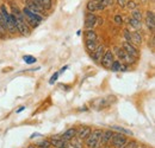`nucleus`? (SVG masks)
I'll list each match as a JSON object with an SVG mask.
<instances>
[{"label": "nucleus", "mask_w": 155, "mask_h": 148, "mask_svg": "<svg viewBox=\"0 0 155 148\" xmlns=\"http://www.w3.org/2000/svg\"><path fill=\"white\" fill-rule=\"evenodd\" d=\"M101 135L103 130L96 129L91 131V134L86 139V145L88 148H101Z\"/></svg>", "instance_id": "f257e3e1"}, {"label": "nucleus", "mask_w": 155, "mask_h": 148, "mask_svg": "<svg viewBox=\"0 0 155 148\" xmlns=\"http://www.w3.org/2000/svg\"><path fill=\"white\" fill-rule=\"evenodd\" d=\"M21 13H23V16H24V19H25V21L28 23V25H31L32 27H36V26H38L39 23L42 21V17L39 16L38 13H35V12L30 11L28 7L23 8Z\"/></svg>", "instance_id": "f03ea898"}, {"label": "nucleus", "mask_w": 155, "mask_h": 148, "mask_svg": "<svg viewBox=\"0 0 155 148\" xmlns=\"http://www.w3.org/2000/svg\"><path fill=\"white\" fill-rule=\"evenodd\" d=\"M115 52L118 56V58L120 59V63H128V64H133L136 62V58L131 57L130 55H128L123 49H119V48H115Z\"/></svg>", "instance_id": "7ed1b4c3"}, {"label": "nucleus", "mask_w": 155, "mask_h": 148, "mask_svg": "<svg viewBox=\"0 0 155 148\" xmlns=\"http://www.w3.org/2000/svg\"><path fill=\"white\" fill-rule=\"evenodd\" d=\"M127 137L124 136V134H120V133H115L114 136H112V140H111V145L115 146L116 148H122L125 143H127Z\"/></svg>", "instance_id": "20e7f679"}, {"label": "nucleus", "mask_w": 155, "mask_h": 148, "mask_svg": "<svg viewBox=\"0 0 155 148\" xmlns=\"http://www.w3.org/2000/svg\"><path fill=\"white\" fill-rule=\"evenodd\" d=\"M114 60H115V59H114V52L109 50V51H105V52H104V55H103L101 59H100V63H101V65H103L104 68L110 69Z\"/></svg>", "instance_id": "39448f33"}, {"label": "nucleus", "mask_w": 155, "mask_h": 148, "mask_svg": "<svg viewBox=\"0 0 155 148\" xmlns=\"http://www.w3.org/2000/svg\"><path fill=\"white\" fill-rule=\"evenodd\" d=\"M123 50L128 54V55H130L131 57H134V58H138L140 57V52H138V50L136 49L135 46L131 44V43H128V42H124L123 43Z\"/></svg>", "instance_id": "423d86ee"}, {"label": "nucleus", "mask_w": 155, "mask_h": 148, "mask_svg": "<svg viewBox=\"0 0 155 148\" xmlns=\"http://www.w3.org/2000/svg\"><path fill=\"white\" fill-rule=\"evenodd\" d=\"M105 8V6L100 2V0H91V1H88V4H87V10L91 12V13H93L94 11H101V10H104Z\"/></svg>", "instance_id": "0eeeda50"}, {"label": "nucleus", "mask_w": 155, "mask_h": 148, "mask_svg": "<svg viewBox=\"0 0 155 148\" xmlns=\"http://www.w3.org/2000/svg\"><path fill=\"white\" fill-rule=\"evenodd\" d=\"M104 52H105L104 45H98L97 48L91 52V57H92V59L94 62H100V59H101V57L104 55Z\"/></svg>", "instance_id": "6e6552de"}, {"label": "nucleus", "mask_w": 155, "mask_h": 148, "mask_svg": "<svg viewBox=\"0 0 155 148\" xmlns=\"http://www.w3.org/2000/svg\"><path fill=\"white\" fill-rule=\"evenodd\" d=\"M91 131H92V129H91L88 126H82L80 129L77 130V137L80 139L81 141H82V140H86L87 136L91 134Z\"/></svg>", "instance_id": "1a4fd4ad"}, {"label": "nucleus", "mask_w": 155, "mask_h": 148, "mask_svg": "<svg viewBox=\"0 0 155 148\" xmlns=\"http://www.w3.org/2000/svg\"><path fill=\"white\" fill-rule=\"evenodd\" d=\"M114 134L115 133L112 130L103 131V135H101V146H109V145H111V140H112Z\"/></svg>", "instance_id": "9d476101"}, {"label": "nucleus", "mask_w": 155, "mask_h": 148, "mask_svg": "<svg viewBox=\"0 0 155 148\" xmlns=\"http://www.w3.org/2000/svg\"><path fill=\"white\" fill-rule=\"evenodd\" d=\"M96 24H97V17L93 13L90 12L88 14H86V18H85V27L86 29L91 30Z\"/></svg>", "instance_id": "9b49d317"}, {"label": "nucleus", "mask_w": 155, "mask_h": 148, "mask_svg": "<svg viewBox=\"0 0 155 148\" xmlns=\"http://www.w3.org/2000/svg\"><path fill=\"white\" fill-rule=\"evenodd\" d=\"M146 24H147V26L149 27V30L154 31V29H155V17H154V13H153L152 11H148V12H147Z\"/></svg>", "instance_id": "f8f14e48"}, {"label": "nucleus", "mask_w": 155, "mask_h": 148, "mask_svg": "<svg viewBox=\"0 0 155 148\" xmlns=\"http://www.w3.org/2000/svg\"><path fill=\"white\" fill-rule=\"evenodd\" d=\"M39 7L44 11H48L51 8V5H53V1L51 0H34Z\"/></svg>", "instance_id": "ddd939ff"}, {"label": "nucleus", "mask_w": 155, "mask_h": 148, "mask_svg": "<svg viewBox=\"0 0 155 148\" xmlns=\"http://www.w3.org/2000/svg\"><path fill=\"white\" fill-rule=\"evenodd\" d=\"M50 145L56 148H68V141H64L62 139H53Z\"/></svg>", "instance_id": "4468645a"}, {"label": "nucleus", "mask_w": 155, "mask_h": 148, "mask_svg": "<svg viewBox=\"0 0 155 148\" xmlns=\"http://www.w3.org/2000/svg\"><path fill=\"white\" fill-rule=\"evenodd\" d=\"M26 5H28L26 7H28L30 11L35 12V13H38V14H39V13L42 12V8L39 7L38 5H37V4H36L34 0H26Z\"/></svg>", "instance_id": "2eb2a0df"}, {"label": "nucleus", "mask_w": 155, "mask_h": 148, "mask_svg": "<svg viewBox=\"0 0 155 148\" xmlns=\"http://www.w3.org/2000/svg\"><path fill=\"white\" fill-rule=\"evenodd\" d=\"M77 128H71V129H68L67 131H64V134L62 135V140H64V141H69V140H72L73 137H75L77 136Z\"/></svg>", "instance_id": "dca6fc26"}, {"label": "nucleus", "mask_w": 155, "mask_h": 148, "mask_svg": "<svg viewBox=\"0 0 155 148\" xmlns=\"http://www.w3.org/2000/svg\"><path fill=\"white\" fill-rule=\"evenodd\" d=\"M81 140L78 137H73L72 140H69L68 142V148H82V145L80 142Z\"/></svg>", "instance_id": "f3484780"}, {"label": "nucleus", "mask_w": 155, "mask_h": 148, "mask_svg": "<svg viewBox=\"0 0 155 148\" xmlns=\"http://www.w3.org/2000/svg\"><path fill=\"white\" fill-rule=\"evenodd\" d=\"M98 45V42L97 40H85V46H86V49L88 50V51H93L96 48H97Z\"/></svg>", "instance_id": "a211bd4d"}, {"label": "nucleus", "mask_w": 155, "mask_h": 148, "mask_svg": "<svg viewBox=\"0 0 155 148\" xmlns=\"http://www.w3.org/2000/svg\"><path fill=\"white\" fill-rule=\"evenodd\" d=\"M97 33L93 30H87L85 32V39L86 40H97Z\"/></svg>", "instance_id": "6ab92c4d"}, {"label": "nucleus", "mask_w": 155, "mask_h": 148, "mask_svg": "<svg viewBox=\"0 0 155 148\" xmlns=\"http://www.w3.org/2000/svg\"><path fill=\"white\" fill-rule=\"evenodd\" d=\"M131 42H134L135 44H141L142 43V37H141V35L138 33V32H134V33H131Z\"/></svg>", "instance_id": "aec40b11"}, {"label": "nucleus", "mask_w": 155, "mask_h": 148, "mask_svg": "<svg viewBox=\"0 0 155 148\" xmlns=\"http://www.w3.org/2000/svg\"><path fill=\"white\" fill-rule=\"evenodd\" d=\"M111 130H117L118 133H123V134H128V135H133L131 130L125 129V128H122V127H118V126H112Z\"/></svg>", "instance_id": "412c9836"}, {"label": "nucleus", "mask_w": 155, "mask_h": 148, "mask_svg": "<svg viewBox=\"0 0 155 148\" xmlns=\"http://www.w3.org/2000/svg\"><path fill=\"white\" fill-rule=\"evenodd\" d=\"M120 64H122V63H120L119 60H114L110 69H111L112 71H120Z\"/></svg>", "instance_id": "4be33fe9"}, {"label": "nucleus", "mask_w": 155, "mask_h": 148, "mask_svg": "<svg viewBox=\"0 0 155 148\" xmlns=\"http://www.w3.org/2000/svg\"><path fill=\"white\" fill-rule=\"evenodd\" d=\"M129 24H130L133 27H135V29H140V27H141V21L136 20V19H134L133 17L129 19Z\"/></svg>", "instance_id": "5701e85b"}, {"label": "nucleus", "mask_w": 155, "mask_h": 148, "mask_svg": "<svg viewBox=\"0 0 155 148\" xmlns=\"http://www.w3.org/2000/svg\"><path fill=\"white\" fill-rule=\"evenodd\" d=\"M23 58H24V62H25V63H28V64H32V63H35V62H36V58H35L34 56L26 55V56H24Z\"/></svg>", "instance_id": "b1692460"}, {"label": "nucleus", "mask_w": 155, "mask_h": 148, "mask_svg": "<svg viewBox=\"0 0 155 148\" xmlns=\"http://www.w3.org/2000/svg\"><path fill=\"white\" fill-rule=\"evenodd\" d=\"M133 18L136 19V20H138V21H142V13L135 8V10L133 11Z\"/></svg>", "instance_id": "393cba45"}, {"label": "nucleus", "mask_w": 155, "mask_h": 148, "mask_svg": "<svg viewBox=\"0 0 155 148\" xmlns=\"http://www.w3.org/2000/svg\"><path fill=\"white\" fill-rule=\"evenodd\" d=\"M137 147H138V145H137L136 141H130V142L127 141V143H125L122 148H137Z\"/></svg>", "instance_id": "a878e982"}, {"label": "nucleus", "mask_w": 155, "mask_h": 148, "mask_svg": "<svg viewBox=\"0 0 155 148\" xmlns=\"http://www.w3.org/2000/svg\"><path fill=\"white\" fill-rule=\"evenodd\" d=\"M136 4L135 0H130V1H127V4H125V6L128 7V8H130V10H135L136 8Z\"/></svg>", "instance_id": "bb28decb"}, {"label": "nucleus", "mask_w": 155, "mask_h": 148, "mask_svg": "<svg viewBox=\"0 0 155 148\" xmlns=\"http://www.w3.org/2000/svg\"><path fill=\"white\" fill-rule=\"evenodd\" d=\"M124 39L128 43H131V33L129 32V30H124Z\"/></svg>", "instance_id": "cd10ccee"}, {"label": "nucleus", "mask_w": 155, "mask_h": 148, "mask_svg": "<svg viewBox=\"0 0 155 148\" xmlns=\"http://www.w3.org/2000/svg\"><path fill=\"white\" fill-rule=\"evenodd\" d=\"M58 75H60L58 72H55V74L51 76V78H50V81H49V83H50V84H54V83L56 82V79L58 78Z\"/></svg>", "instance_id": "c85d7f7f"}, {"label": "nucleus", "mask_w": 155, "mask_h": 148, "mask_svg": "<svg viewBox=\"0 0 155 148\" xmlns=\"http://www.w3.org/2000/svg\"><path fill=\"white\" fill-rule=\"evenodd\" d=\"M38 147H50V142L49 141H42V142H38L37 143Z\"/></svg>", "instance_id": "c756f323"}, {"label": "nucleus", "mask_w": 155, "mask_h": 148, "mask_svg": "<svg viewBox=\"0 0 155 148\" xmlns=\"http://www.w3.org/2000/svg\"><path fill=\"white\" fill-rule=\"evenodd\" d=\"M100 2L106 7V6H109V5H112V4H114V0H100Z\"/></svg>", "instance_id": "7c9ffc66"}, {"label": "nucleus", "mask_w": 155, "mask_h": 148, "mask_svg": "<svg viewBox=\"0 0 155 148\" xmlns=\"http://www.w3.org/2000/svg\"><path fill=\"white\" fill-rule=\"evenodd\" d=\"M115 21H116V24H118V25L123 24V18H122V16H116V17H115Z\"/></svg>", "instance_id": "2f4dec72"}, {"label": "nucleus", "mask_w": 155, "mask_h": 148, "mask_svg": "<svg viewBox=\"0 0 155 148\" xmlns=\"http://www.w3.org/2000/svg\"><path fill=\"white\" fill-rule=\"evenodd\" d=\"M117 2H118V5H119L120 7H124L125 4H127V0H117Z\"/></svg>", "instance_id": "473e14b6"}, {"label": "nucleus", "mask_w": 155, "mask_h": 148, "mask_svg": "<svg viewBox=\"0 0 155 148\" xmlns=\"http://www.w3.org/2000/svg\"><path fill=\"white\" fill-rule=\"evenodd\" d=\"M67 68H68V66H67V65H64V66H63V68H62V69H61V71H60V72H58V74H62V72H63V71H66V69H67Z\"/></svg>", "instance_id": "72a5a7b5"}, {"label": "nucleus", "mask_w": 155, "mask_h": 148, "mask_svg": "<svg viewBox=\"0 0 155 148\" xmlns=\"http://www.w3.org/2000/svg\"><path fill=\"white\" fill-rule=\"evenodd\" d=\"M28 148H37V147H35V146H29Z\"/></svg>", "instance_id": "f704fd0d"}, {"label": "nucleus", "mask_w": 155, "mask_h": 148, "mask_svg": "<svg viewBox=\"0 0 155 148\" xmlns=\"http://www.w3.org/2000/svg\"><path fill=\"white\" fill-rule=\"evenodd\" d=\"M137 148H146V147H137Z\"/></svg>", "instance_id": "c9c22d12"}]
</instances>
